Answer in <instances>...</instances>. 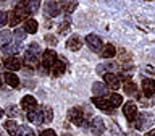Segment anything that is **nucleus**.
<instances>
[{
    "label": "nucleus",
    "instance_id": "27",
    "mask_svg": "<svg viewBox=\"0 0 155 136\" xmlns=\"http://www.w3.org/2000/svg\"><path fill=\"white\" fill-rule=\"evenodd\" d=\"M5 130H7V133L8 134H16V131H18V123L15 120H7L5 121Z\"/></svg>",
    "mask_w": 155,
    "mask_h": 136
},
{
    "label": "nucleus",
    "instance_id": "35",
    "mask_svg": "<svg viewBox=\"0 0 155 136\" xmlns=\"http://www.w3.org/2000/svg\"><path fill=\"white\" fill-rule=\"evenodd\" d=\"M45 42L48 44V46H52V47H53V46H57V42H58V41H57V37H55V36H52V34H47V36H45Z\"/></svg>",
    "mask_w": 155,
    "mask_h": 136
},
{
    "label": "nucleus",
    "instance_id": "8",
    "mask_svg": "<svg viewBox=\"0 0 155 136\" xmlns=\"http://www.w3.org/2000/svg\"><path fill=\"white\" fill-rule=\"evenodd\" d=\"M123 115L126 117V120L131 123V121L136 118V115H137V105H136L133 100H129V102H126V104H123Z\"/></svg>",
    "mask_w": 155,
    "mask_h": 136
},
{
    "label": "nucleus",
    "instance_id": "3",
    "mask_svg": "<svg viewBox=\"0 0 155 136\" xmlns=\"http://www.w3.org/2000/svg\"><path fill=\"white\" fill-rule=\"evenodd\" d=\"M68 118H70L71 123H74L76 126H82V128H89L86 121V114L81 107H73V109L68 112Z\"/></svg>",
    "mask_w": 155,
    "mask_h": 136
},
{
    "label": "nucleus",
    "instance_id": "18",
    "mask_svg": "<svg viewBox=\"0 0 155 136\" xmlns=\"http://www.w3.org/2000/svg\"><path fill=\"white\" fill-rule=\"evenodd\" d=\"M39 63H41V60H39V57H34L31 55V53H24V58H23V66H29V70H32V68H37Z\"/></svg>",
    "mask_w": 155,
    "mask_h": 136
},
{
    "label": "nucleus",
    "instance_id": "11",
    "mask_svg": "<svg viewBox=\"0 0 155 136\" xmlns=\"http://www.w3.org/2000/svg\"><path fill=\"white\" fill-rule=\"evenodd\" d=\"M104 81H105V86L110 87V89H118L120 87V76L115 75V73H105Z\"/></svg>",
    "mask_w": 155,
    "mask_h": 136
},
{
    "label": "nucleus",
    "instance_id": "4",
    "mask_svg": "<svg viewBox=\"0 0 155 136\" xmlns=\"http://www.w3.org/2000/svg\"><path fill=\"white\" fill-rule=\"evenodd\" d=\"M26 118L31 121V123L41 126L42 123H45V117H44V110L42 107H36L34 110H29L26 112Z\"/></svg>",
    "mask_w": 155,
    "mask_h": 136
},
{
    "label": "nucleus",
    "instance_id": "14",
    "mask_svg": "<svg viewBox=\"0 0 155 136\" xmlns=\"http://www.w3.org/2000/svg\"><path fill=\"white\" fill-rule=\"evenodd\" d=\"M81 47H82V39L78 36V34H73L71 37H68L66 49H70L73 52H78V50H81Z\"/></svg>",
    "mask_w": 155,
    "mask_h": 136
},
{
    "label": "nucleus",
    "instance_id": "19",
    "mask_svg": "<svg viewBox=\"0 0 155 136\" xmlns=\"http://www.w3.org/2000/svg\"><path fill=\"white\" fill-rule=\"evenodd\" d=\"M65 71H66V63L63 62V60H57L50 66V73H52L53 76H61Z\"/></svg>",
    "mask_w": 155,
    "mask_h": 136
},
{
    "label": "nucleus",
    "instance_id": "16",
    "mask_svg": "<svg viewBox=\"0 0 155 136\" xmlns=\"http://www.w3.org/2000/svg\"><path fill=\"white\" fill-rule=\"evenodd\" d=\"M92 94H94V97H105L108 94V87L105 86V83L95 81L94 84H92Z\"/></svg>",
    "mask_w": 155,
    "mask_h": 136
},
{
    "label": "nucleus",
    "instance_id": "15",
    "mask_svg": "<svg viewBox=\"0 0 155 136\" xmlns=\"http://www.w3.org/2000/svg\"><path fill=\"white\" fill-rule=\"evenodd\" d=\"M21 50V44H7L2 46V53L5 57H16Z\"/></svg>",
    "mask_w": 155,
    "mask_h": 136
},
{
    "label": "nucleus",
    "instance_id": "7",
    "mask_svg": "<svg viewBox=\"0 0 155 136\" xmlns=\"http://www.w3.org/2000/svg\"><path fill=\"white\" fill-rule=\"evenodd\" d=\"M3 66L7 68L8 71L13 73V71L21 70V68H23V60L18 55L16 57H7V58H5V62H3Z\"/></svg>",
    "mask_w": 155,
    "mask_h": 136
},
{
    "label": "nucleus",
    "instance_id": "43",
    "mask_svg": "<svg viewBox=\"0 0 155 136\" xmlns=\"http://www.w3.org/2000/svg\"><path fill=\"white\" fill-rule=\"evenodd\" d=\"M0 136H5V134H3V131H2V130H0Z\"/></svg>",
    "mask_w": 155,
    "mask_h": 136
},
{
    "label": "nucleus",
    "instance_id": "6",
    "mask_svg": "<svg viewBox=\"0 0 155 136\" xmlns=\"http://www.w3.org/2000/svg\"><path fill=\"white\" fill-rule=\"evenodd\" d=\"M44 12H45L47 16L55 18L61 12V5L58 3V2H55V0H47V2L44 3Z\"/></svg>",
    "mask_w": 155,
    "mask_h": 136
},
{
    "label": "nucleus",
    "instance_id": "28",
    "mask_svg": "<svg viewBox=\"0 0 155 136\" xmlns=\"http://www.w3.org/2000/svg\"><path fill=\"white\" fill-rule=\"evenodd\" d=\"M24 39H26V32H24V29H19V28L15 29V32H13V41H15V44H21Z\"/></svg>",
    "mask_w": 155,
    "mask_h": 136
},
{
    "label": "nucleus",
    "instance_id": "40",
    "mask_svg": "<svg viewBox=\"0 0 155 136\" xmlns=\"http://www.w3.org/2000/svg\"><path fill=\"white\" fill-rule=\"evenodd\" d=\"M2 86H3V76L0 75V87H2Z\"/></svg>",
    "mask_w": 155,
    "mask_h": 136
},
{
    "label": "nucleus",
    "instance_id": "38",
    "mask_svg": "<svg viewBox=\"0 0 155 136\" xmlns=\"http://www.w3.org/2000/svg\"><path fill=\"white\" fill-rule=\"evenodd\" d=\"M66 29L70 31V24H66V23H61V26H60V29H58V31H60V32L63 34V32H66Z\"/></svg>",
    "mask_w": 155,
    "mask_h": 136
},
{
    "label": "nucleus",
    "instance_id": "25",
    "mask_svg": "<svg viewBox=\"0 0 155 136\" xmlns=\"http://www.w3.org/2000/svg\"><path fill=\"white\" fill-rule=\"evenodd\" d=\"M13 39V34L8 31V29H3V31H0V46H7V44L12 42Z\"/></svg>",
    "mask_w": 155,
    "mask_h": 136
},
{
    "label": "nucleus",
    "instance_id": "33",
    "mask_svg": "<svg viewBox=\"0 0 155 136\" xmlns=\"http://www.w3.org/2000/svg\"><path fill=\"white\" fill-rule=\"evenodd\" d=\"M5 115H8V117H18L19 115V109L16 105H8L7 109H5Z\"/></svg>",
    "mask_w": 155,
    "mask_h": 136
},
{
    "label": "nucleus",
    "instance_id": "12",
    "mask_svg": "<svg viewBox=\"0 0 155 136\" xmlns=\"http://www.w3.org/2000/svg\"><path fill=\"white\" fill-rule=\"evenodd\" d=\"M142 94L145 97H152L155 94V81L152 80V78H145V80H142Z\"/></svg>",
    "mask_w": 155,
    "mask_h": 136
},
{
    "label": "nucleus",
    "instance_id": "37",
    "mask_svg": "<svg viewBox=\"0 0 155 136\" xmlns=\"http://www.w3.org/2000/svg\"><path fill=\"white\" fill-rule=\"evenodd\" d=\"M39 136H57V133H55L52 128H47V130L41 131V134H39Z\"/></svg>",
    "mask_w": 155,
    "mask_h": 136
},
{
    "label": "nucleus",
    "instance_id": "36",
    "mask_svg": "<svg viewBox=\"0 0 155 136\" xmlns=\"http://www.w3.org/2000/svg\"><path fill=\"white\" fill-rule=\"evenodd\" d=\"M8 23V13L7 12H0V28L5 26Z\"/></svg>",
    "mask_w": 155,
    "mask_h": 136
},
{
    "label": "nucleus",
    "instance_id": "34",
    "mask_svg": "<svg viewBox=\"0 0 155 136\" xmlns=\"http://www.w3.org/2000/svg\"><path fill=\"white\" fill-rule=\"evenodd\" d=\"M42 110H44V117H45V123H48V121H52V109L50 107H42Z\"/></svg>",
    "mask_w": 155,
    "mask_h": 136
},
{
    "label": "nucleus",
    "instance_id": "17",
    "mask_svg": "<svg viewBox=\"0 0 155 136\" xmlns=\"http://www.w3.org/2000/svg\"><path fill=\"white\" fill-rule=\"evenodd\" d=\"M36 107H39V105H37V100H36L34 96H24L21 99V109H24L26 112L34 110Z\"/></svg>",
    "mask_w": 155,
    "mask_h": 136
},
{
    "label": "nucleus",
    "instance_id": "9",
    "mask_svg": "<svg viewBox=\"0 0 155 136\" xmlns=\"http://www.w3.org/2000/svg\"><path fill=\"white\" fill-rule=\"evenodd\" d=\"M92 104H94L97 109H100L102 112H108V114H113L115 109H111L110 102L107 97H92Z\"/></svg>",
    "mask_w": 155,
    "mask_h": 136
},
{
    "label": "nucleus",
    "instance_id": "31",
    "mask_svg": "<svg viewBox=\"0 0 155 136\" xmlns=\"http://www.w3.org/2000/svg\"><path fill=\"white\" fill-rule=\"evenodd\" d=\"M28 2V8L29 13H37L39 8H41V0H26Z\"/></svg>",
    "mask_w": 155,
    "mask_h": 136
},
{
    "label": "nucleus",
    "instance_id": "22",
    "mask_svg": "<svg viewBox=\"0 0 155 136\" xmlns=\"http://www.w3.org/2000/svg\"><path fill=\"white\" fill-rule=\"evenodd\" d=\"M100 55H102V58H113L116 55V49L111 46V44H107V46L102 47Z\"/></svg>",
    "mask_w": 155,
    "mask_h": 136
},
{
    "label": "nucleus",
    "instance_id": "2",
    "mask_svg": "<svg viewBox=\"0 0 155 136\" xmlns=\"http://www.w3.org/2000/svg\"><path fill=\"white\" fill-rule=\"evenodd\" d=\"M153 121H155L153 114H150V112H142V114L136 115V118L131 121V123H133V126L136 130H145V128H150V126L153 125Z\"/></svg>",
    "mask_w": 155,
    "mask_h": 136
},
{
    "label": "nucleus",
    "instance_id": "32",
    "mask_svg": "<svg viewBox=\"0 0 155 136\" xmlns=\"http://www.w3.org/2000/svg\"><path fill=\"white\" fill-rule=\"evenodd\" d=\"M61 5H63V12H66V13H71L76 8V2H73V0H63Z\"/></svg>",
    "mask_w": 155,
    "mask_h": 136
},
{
    "label": "nucleus",
    "instance_id": "29",
    "mask_svg": "<svg viewBox=\"0 0 155 136\" xmlns=\"http://www.w3.org/2000/svg\"><path fill=\"white\" fill-rule=\"evenodd\" d=\"M124 92H126V94H129V96L136 94V84H134V83H131V80H129V78H126V76H124Z\"/></svg>",
    "mask_w": 155,
    "mask_h": 136
},
{
    "label": "nucleus",
    "instance_id": "30",
    "mask_svg": "<svg viewBox=\"0 0 155 136\" xmlns=\"http://www.w3.org/2000/svg\"><path fill=\"white\" fill-rule=\"evenodd\" d=\"M26 52L28 53H31V55L34 57H41V47H39V44L37 42H32V44H29V47L26 49Z\"/></svg>",
    "mask_w": 155,
    "mask_h": 136
},
{
    "label": "nucleus",
    "instance_id": "23",
    "mask_svg": "<svg viewBox=\"0 0 155 136\" xmlns=\"http://www.w3.org/2000/svg\"><path fill=\"white\" fill-rule=\"evenodd\" d=\"M115 70H116L115 62H110V63H102V65L97 68V73L105 75V73H115Z\"/></svg>",
    "mask_w": 155,
    "mask_h": 136
},
{
    "label": "nucleus",
    "instance_id": "21",
    "mask_svg": "<svg viewBox=\"0 0 155 136\" xmlns=\"http://www.w3.org/2000/svg\"><path fill=\"white\" fill-rule=\"evenodd\" d=\"M110 102V105H111V109H118V107L123 104V97H121L118 92H111V94L107 97Z\"/></svg>",
    "mask_w": 155,
    "mask_h": 136
},
{
    "label": "nucleus",
    "instance_id": "13",
    "mask_svg": "<svg viewBox=\"0 0 155 136\" xmlns=\"http://www.w3.org/2000/svg\"><path fill=\"white\" fill-rule=\"evenodd\" d=\"M57 60H58V58H57L55 50H45V52L42 53V63H41V65L50 70V66H52Z\"/></svg>",
    "mask_w": 155,
    "mask_h": 136
},
{
    "label": "nucleus",
    "instance_id": "26",
    "mask_svg": "<svg viewBox=\"0 0 155 136\" xmlns=\"http://www.w3.org/2000/svg\"><path fill=\"white\" fill-rule=\"evenodd\" d=\"M15 136H36V134H34V130L29 128L28 125H21V126H18V131Z\"/></svg>",
    "mask_w": 155,
    "mask_h": 136
},
{
    "label": "nucleus",
    "instance_id": "24",
    "mask_svg": "<svg viewBox=\"0 0 155 136\" xmlns=\"http://www.w3.org/2000/svg\"><path fill=\"white\" fill-rule=\"evenodd\" d=\"M37 21L36 19H26L24 21V32H29V34H34V32H37Z\"/></svg>",
    "mask_w": 155,
    "mask_h": 136
},
{
    "label": "nucleus",
    "instance_id": "41",
    "mask_svg": "<svg viewBox=\"0 0 155 136\" xmlns=\"http://www.w3.org/2000/svg\"><path fill=\"white\" fill-rule=\"evenodd\" d=\"M126 136H139V134H137V133H133V131H131V133H128Z\"/></svg>",
    "mask_w": 155,
    "mask_h": 136
},
{
    "label": "nucleus",
    "instance_id": "1",
    "mask_svg": "<svg viewBox=\"0 0 155 136\" xmlns=\"http://www.w3.org/2000/svg\"><path fill=\"white\" fill-rule=\"evenodd\" d=\"M29 15L31 13H29V8H28V2L26 0H19V2H16V5L13 7L12 13H10V16H8L10 26L16 28V24H19L21 21H26Z\"/></svg>",
    "mask_w": 155,
    "mask_h": 136
},
{
    "label": "nucleus",
    "instance_id": "5",
    "mask_svg": "<svg viewBox=\"0 0 155 136\" xmlns=\"http://www.w3.org/2000/svg\"><path fill=\"white\" fill-rule=\"evenodd\" d=\"M89 131L92 136H102L105 133V123L100 117H94L89 123Z\"/></svg>",
    "mask_w": 155,
    "mask_h": 136
},
{
    "label": "nucleus",
    "instance_id": "42",
    "mask_svg": "<svg viewBox=\"0 0 155 136\" xmlns=\"http://www.w3.org/2000/svg\"><path fill=\"white\" fill-rule=\"evenodd\" d=\"M2 117H3V110L0 109V118H2Z\"/></svg>",
    "mask_w": 155,
    "mask_h": 136
},
{
    "label": "nucleus",
    "instance_id": "39",
    "mask_svg": "<svg viewBox=\"0 0 155 136\" xmlns=\"http://www.w3.org/2000/svg\"><path fill=\"white\" fill-rule=\"evenodd\" d=\"M145 136H155V128H152L150 131H147V133H145Z\"/></svg>",
    "mask_w": 155,
    "mask_h": 136
},
{
    "label": "nucleus",
    "instance_id": "20",
    "mask_svg": "<svg viewBox=\"0 0 155 136\" xmlns=\"http://www.w3.org/2000/svg\"><path fill=\"white\" fill-rule=\"evenodd\" d=\"M2 76H3V81L7 83L10 87H18V86H19V78L15 75V73L8 71V73H3Z\"/></svg>",
    "mask_w": 155,
    "mask_h": 136
},
{
    "label": "nucleus",
    "instance_id": "10",
    "mask_svg": "<svg viewBox=\"0 0 155 136\" xmlns=\"http://www.w3.org/2000/svg\"><path fill=\"white\" fill-rule=\"evenodd\" d=\"M86 42H87V46H89L91 50H95V52L102 50V47H104V42H102V39L97 36V34H89V36L86 37Z\"/></svg>",
    "mask_w": 155,
    "mask_h": 136
}]
</instances>
